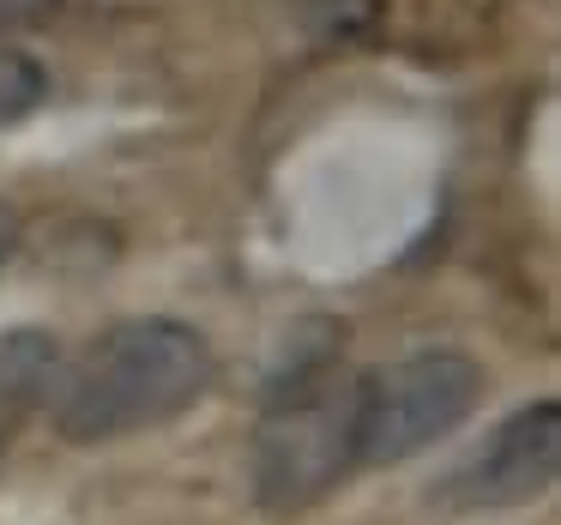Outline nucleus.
<instances>
[{
	"label": "nucleus",
	"instance_id": "obj_1",
	"mask_svg": "<svg viewBox=\"0 0 561 525\" xmlns=\"http://www.w3.org/2000/svg\"><path fill=\"white\" fill-rule=\"evenodd\" d=\"M218 387V356L206 332L170 315L115 320L98 344L61 363L49 387L55 429L79 447L134 441L151 429H170Z\"/></svg>",
	"mask_w": 561,
	"mask_h": 525
},
{
	"label": "nucleus",
	"instance_id": "obj_2",
	"mask_svg": "<svg viewBox=\"0 0 561 525\" xmlns=\"http://www.w3.org/2000/svg\"><path fill=\"white\" fill-rule=\"evenodd\" d=\"M356 380L339 368L332 351H314L290 363V375L272 387L266 411L254 423L248 447V489L254 507L272 520L320 507L332 489L351 483L356 471Z\"/></svg>",
	"mask_w": 561,
	"mask_h": 525
},
{
	"label": "nucleus",
	"instance_id": "obj_3",
	"mask_svg": "<svg viewBox=\"0 0 561 525\" xmlns=\"http://www.w3.org/2000/svg\"><path fill=\"white\" fill-rule=\"evenodd\" d=\"M489 399V368L453 344L392 356L356 380V471L404 465L465 429Z\"/></svg>",
	"mask_w": 561,
	"mask_h": 525
},
{
	"label": "nucleus",
	"instance_id": "obj_4",
	"mask_svg": "<svg viewBox=\"0 0 561 525\" xmlns=\"http://www.w3.org/2000/svg\"><path fill=\"white\" fill-rule=\"evenodd\" d=\"M561 477V404L531 399L519 411H507L435 489L440 513H507V507H531L556 489Z\"/></svg>",
	"mask_w": 561,
	"mask_h": 525
},
{
	"label": "nucleus",
	"instance_id": "obj_5",
	"mask_svg": "<svg viewBox=\"0 0 561 525\" xmlns=\"http://www.w3.org/2000/svg\"><path fill=\"white\" fill-rule=\"evenodd\" d=\"M55 375H61V351L49 332H7L0 339V392L7 399H49Z\"/></svg>",
	"mask_w": 561,
	"mask_h": 525
},
{
	"label": "nucleus",
	"instance_id": "obj_6",
	"mask_svg": "<svg viewBox=\"0 0 561 525\" xmlns=\"http://www.w3.org/2000/svg\"><path fill=\"white\" fill-rule=\"evenodd\" d=\"M49 98V79H43V67L31 61V55H0V127L25 122L37 103Z\"/></svg>",
	"mask_w": 561,
	"mask_h": 525
},
{
	"label": "nucleus",
	"instance_id": "obj_7",
	"mask_svg": "<svg viewBox=\"0 0 561 525\" xmlns=\"http://www.w3.org/2000/svg\"><path fill=\"white\" fill-rule=\"evenodd\" d=\"M61 13V0H0V37H13V31H31L43 19Z\"/></svg>",
	"mask_w": 561,
	"mask_h": 525
},
{
	"label": "nucleus",
	"instance_id": "obj_8",
	"mask_svg": "<svg viewBox=\"0 0 561 525\" xmlns=\"http://www.w3.org/2000/svg\"><path fill=\"white\" fill-rule=\"evenodd\" d=\"M7 254H13V212L0 206V260H7Z\"/></svg>",
	"mask_w": 561,
	"mask_h": 525
}]
</instances>
